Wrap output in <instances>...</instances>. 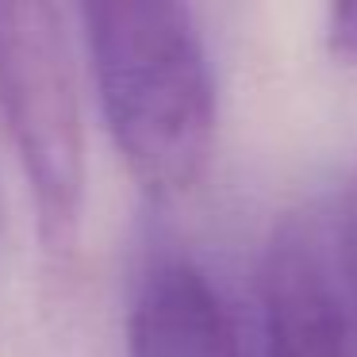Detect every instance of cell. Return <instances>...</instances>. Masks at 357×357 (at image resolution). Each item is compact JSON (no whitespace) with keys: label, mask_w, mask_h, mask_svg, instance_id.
<instances>
[{"label":"cell","mask_w":357,"mask_h":357,"mask_svg":"<svg viewBox=\"0 0 357 357\" xmlns=\"http://www.w3.org/2000/svg\"><path fill=\"white\" fill-rule=\"evenodd\" d=\"M93 85L104 127L131 181L165 204L192 192L215 142V73L188 4H85Z\"/></svg>","instance_id":"obj_1"},{"label":"cell","mask_w":357,"mask_h":357,"mask_svg":"<svg viewBox=\"0 0 357 357\" xmlns=\"http://www.w3.org/2000/svg\"><path fill=\"white\" fill-rule=\"evenodd\" d=\"M0 116L35 204L43 257L66 273L85 211V119L62 8L0 0Z\"/></svg>","instance_id":"obj_2"},{"label":"cell","mask_w":357,"mask_h":357,"mask_svg":"<svg viewBox=\"0 0 357 357\" xmlns=\"http://www.w3.org/2000/svg\"><path fill=\"white\" fill-rule=\"evenodd\" d=\"M261 357H357V303L342 273L334 215L288 211L257 269Z\"/></svg>","instance_id":"obj_3"},{"label":"cell","mask_w":357,"mask_h":357,"mask_svg":"<svg viewBox=\"0 0 357 357\" xmlns=\"http://www.w3.org/2000/svg\"><path fill=\"white\" fill-rule=\"evenodd\" d=\"M127 357H261L254 319L192 257L142 269L127 311Z\"/></svg>","instance_id":"obj_4"},{"label":"cell","mask_w":357,"mask_h":357,"mask_svg":"<svg viewBox=\"0 0 357 357\" xmlns=\"http://www.w3.org/2000/svg\"><path fill=\"white\" fill-rule=\"evenodd\" d=\"M334 242H338V257H342L349 296L357 303V185L342 196L338 211H334Z\"/></svg>","instance_id":"obj_5"},{"label":"cell","mask_w":357,"mask_h":357,"mask_svg":"<svg viewBox=\"0 0 357 357\" xmlns=\"http://www.w3.org/2000/svg\"><path fill=\"white\" fill-rule=\"evenodd\" d=\"M326 47L331 54L357 62V0H342L326 8Z\"/></svg>","instance_id":"obj_6"}]
</instances>
